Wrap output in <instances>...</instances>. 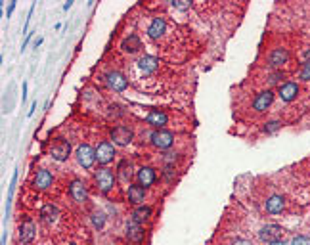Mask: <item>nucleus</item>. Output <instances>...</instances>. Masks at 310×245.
<instances>
[{"label":"nucleus","instance_id":"obj_1","mask_svg":"<svg viewBox=\"0 0 310 245\" xmlns=\"http://www.w3.org/2000/svg\"><path fill=\"white\" fill-rule=\"evenodd\" d=\"M94 182H96L98 190L102 193H109L113 190V186H115V182H117V176H115V172L111 171V169H107V167H102V169H98L94 172Z\"/></svg>","mask_w":310,"mask_h":245},{"label":"nucleus","instance_id":"obj_2","mask_svg":"<svg viewBox=\"0 0 310 245\" xmlns=\"http://www.w3.org/2000/svg\"><path fill=\"white\" fill-rule=\"evenodd\" d=\"M150 142L153 148L161 149V151H169L174 144V134L171 130H165V128H157L150 134Z\"/></svg>","mask_w":310,"mask_h":245},{"label":"nucleus","instance_id":"obj_3","mask_svg":"<svg viewBox=\"0 0 310 245\" xmlns=\"http://www.w3.org/2000/svg\"><path fill=\"white\" fill-rule=\"evenodd\" d=\"M50 155H52L54 161L64 163V161H67L69 159V155H71V144L64 138H56L52 142V146H50Z\"/></svg>","mask_w":310,"mask_h":245},{"label":"nucleus","instance_id":"obj_4","mask_svg":"<svg viewBox=\"0 0 310 245\" xmlns=\"http://www.w3.org/2000/svg\"><path fill=\"white\" fill-rule=\"evenodd\" d=\"M77 155V161H79V165L83 167V169H92V165L96 163V149L92 148V146H88V144H81L75 151Z\"/></svg>","mask_w":310,"mask_h":245},{"label":"nucleus","instance_id":"obj_5","mask_svg":"<svg viewBox=\"0 0 310 245\" xmlns=\"http://www.w3.org/2000/svg\"><path fill=\"white\" fill-rule=\"evenodd\" d=\"M109 136H111L115 146H129L130 142L134 140V130L127 127V125H119V127L111 128Z\"/></svg>","mask_w":310,"mask_h":245},{"label":"nucleus","instance_id":"obj_6","mask_svg":"<svg viewBox=\"0 0 310 245\" xmlns=\"http://www.w3.org/2000/svg\"><path fill=\"white\" fill-rule=\"evenodd\" d=\"M115 159V146L111 144V142H100L96 148V161L98 165H102V167H107L111 161Z\"/></svg>","mask_w":310,"mask_h":245},{"label":"nucleus","instance_id":"obj_7","mask_svg":"<svg viewBox=\"0 0 310 245\" xmlns=\"http://www.w3.org/2000/svg\"><path fill=\"white\" fill-rule=\"evenodd\" d=\"M106 83L109 88H113L115 92H125L129 88V79L119 71H107L106 73Z\"/></svg>","mask_w":310,"mask_h":245},{"label":"nucleus","instance_id":"obj_8","mask_svg":"<svg viewBox=\"0 0 310 245\" xmlns=\"http://www.w3.org/2000/svg\"><path fill=\"white\" fill-rule=\"evenodd\" d=\"M281 226L278 224H266V226H262L260 230H258V239L260 241H264V243H272V241H278L281 239Z\"/></svg>","mask_w":310,"mask_h":245},{"label":"nucleus","instance_id":"obj_9","mask_svg":"<svg viewBox=\"0 0 310 245\" xmlns=\"http://www.w3.org/2000/svg\"><path fill=\"white\" fill-rule=\"evenodd\" d=\"M125 235H127V239L132 241V243H142L144 237H146V232H144L142 224L130 218L129 222H127V226H125Z\"/></svg>","mask_w":310,"mask_h":245},{"label":"nucleus","instance_id":"obj_10","mask_svg":"<svg viewBox=\"0 0 310 245\" xmlns=\"http://www.w3.org/2000/svg\"><path fill=\"white\" fill-rule=\"evenodd\" d=\"M136 180H138L140 186H144L148 190L157 180V171L153 167H140L138 171H136Z\"/></svg>","mask_w":310,"mask_h":245},{"label":"nucleus","instance_id":"obj_11","mask_svg":"<svg viewBox=\"0 0 310 245\" xmlns=\"http://www.w3.org/2000/svg\"><path fill=\"white\" fill-rule=\"evenodd\" d=\"M69 195L73 197L77 203H86L88 201V188L83 180H71L69 184Z\"/></svg>","mask_w":310,"mask_h":245},{"label":"nucleus","instance_id":"obj_12","mask_svg":"<svg viewBox=\"0 0 310 245\" xmlns=\"http://www.w3.org/2000/svg\"><path fill=\"white\" fill-rule=\"evenodd\" d=\"M272 102H274V92L272 90H262L253 100V109L258 111V113H262V111H266L268 107L272 106Z\"/></svg>","mask_w":310,"mask_h":245},{"label":"nucleus","instance_id":"obj_13","mask_svg":"<svg viewBox=\"0 0 310 245\" xmlns=\"http://www.w3.org/2000/svg\"><path fill=\"white\" fill-rule=\"evenodd\" d=\"M35 234H37L35 222H33L29 216H25L23 222L20 224V241L22 243H31L33 239H35Z\"/></svg>","mask_w":310,"mask_h":245},{"label":"nucleus","instance_id":"obj_14","mask_svg":"<svg viewBox=\"0 0 310 245\" xmlns=\"http://www.w3.org/2000/svg\"><path fill=\"white\" fill-rule=\"evenodd\" d=\"M52 182H54L52 172L48 171V169H41V171H37L35 178H33V186H35L37 190L44 192V190H48V188L52 186Z\"/></svg>","mask_w":310,"mask_h":245},{"label":"nucleus","instance_id":"obj_15","mask_svg":"<svg viewBox=\"0 0 310 245\" xmlns=\"http://www.w3.org/2000/svg\"><path fill=\"white\" fill-rule=\"evenodd\" d=\"M167 31V20L165 18H153L148 27V37L151 41H159L161 37Z\"/></svg>","mask_w":310,"mask_h":245},{"label":"nucleus","instance_id":"obj_16","mask_svg":"<svg viewBox=\"0 0 310 245\" xmlns=\"http://www.w3.org/2000/svg\"><path fill=\"white\" fill-rule=\"evenodd\" d=\"M146 121H148V125H151V127L157 130V128H165V125L169 123V115L163 109H150Z\"/></svg>","mask_w":310,"mask_h":245},{"label":"nucleus","instance_id":"obj_17","mask_svg":"<svg viewBox=\"0 0 310 245\" xmlns=\"http://www.w3.org/2000/svg\"><path fill=\"white\" fill-rule=\"evenodd\" d=\"M264 207H266V211L270 214H279L283 209H285V197L283 195H278V193H274V195H270L264 203Z\"/></svg>","mask_w":310,"mask_h":245},{"label":"nucleus","instance_id":"obj_18","mask_svg":"<svg viewBox=\"0 0 310 245\" xmlns=\"http://www.w3.org/2000/svg\"><path fill=\"white\" fill-rule=\"evenodd\" d=\"M159 58L157 56H142L138 60V67L144 71V73H148V75H151V73H155L157 69H159Z\"/></svg>","mask_w":310,"mask_h":245},{"label":"nucleus","instance_id":"obj_19","mask_svg":"<svg viewBox=\"0 0 310 245\" xmlns=\"http://www.w3.org/2000/svg\"><path fill=\"white\" fill-rule=\"evenodd\" d=\"M127 195H129V201L132 205H136V207L144 205V201H146V188L140 186V184H130Z\"/></svg>","mask_w":310,"mask_h":245},{"label":"nucleus","instance_id":"obj_20","mask_svg":"<svg viewBox=\"0 0 310 245\" xmlns=\"http://www.w3.org/2000/svg\"><path fill=\"white\" fill-rule=\"evenodd\" d=\"M278 96L281 98V102H293L295 98L299 96V85L297 83H285L279 86Z\"/></svg>","mask_w":310,"mask_h":245},{"label":"nucleus","instance_id":"obj_21","mask_svg":"<svg viewBox=\"0 0 310 245\" xmlns=\"http://www.w3.org/2000/svg\"><path fill=\"white\" fill-rule=\"evenodd\" d=\"M289 60V52L285 48H274L270 56H268V64L270 67H281L283 64H287Z\"/></svg>","mask_w":310,"mask_h":245},{"label":"nucleus","instance_id":"obj_22","mask_svg":"<svg viewBox=\"0 0 310 245\" xmlns=\"http://www.w3.org/2000/svg\"><path fill=\"white\" fill-rule=\"evenodd\" d=\"M58 216H60V211H58V207L52 205V203H46L43 209H41V220L44 224H54L58 220Z\"/></svg>","mask_w":310,"mask_h":245},{"label":"nucleus","instance_id":"obj_23","mask_svg":"<svg viewBox=\"0 0 310 245\" xmlns=\"http://www.w3.org/2000/svg\"><path fill=\"white\" fill-rule=\"evenodd\" d=\"M121 48H123V52L134 54V52H138L140 48H142V41H140L138 35H129V37L121 43Z\"/></svg>","mask_w":310,"mask_h":245},{"label":"nucleus","instance_id":"obj_24","mask_svg":"<svg viewBox=\"0 0 310 245\" xmlns=\"http://www.w3.org/2000/svg\"><path fill=\"white\" fill-rule=\"evenodd\" d=\"M151 216V207L150 205H138L134 211H132V220H136V222H146L148 218Z\"/></svg>","mask_w":310,"mask_h":245},{"label":"nucleus","instance_id":"obj_25","mask_svg":"<svg viewBox=\"0 0 310 245\" xmlns=\"http://www.w3.org/2000/svg\"><path fill=\"white\" fill-rule=\"evenodd\" d=\"M119 178H121V180L123 182H129L130 180V176H132V167H130V163L127 159H123L121 161V163H119Z\"/></svg>","mask_w":310,"mask_h":245},{"label":"nucleus","instance_id":"obj_26","mask_svg":"<svg viewBox=\"0 0 310 245\" xmlns=\"http://www.w3.org/2000/svg\"><path fill=\"white\" fill-rule=\"evenodd\" d=\"M90 218H92V224H94V228H104V224H106V214L100 213V211H94V213L90 214Z\"/></svg>","mask_w":310,"mask_h":245},{"label":"nucleus","instance_id":"obj_27","mask_svg":"<svg viewBox=\"0 0 310 245\" xmlns=\"http://www.w3.org/2000/svg\"><path fill=\"white\" fill-rule=\"evenodd\" d=\"M281 127H283V123L278 121V119H274V121H268L266 125H264V132H266V134H274V132H278Z\"/></svg>","mask_w":310,"mask_h":245},{"label":"nucleus","instance_id":"obj_28","mask_svg":"<svg viewBox=\"0 0 310 245\" xmlns=\"http://www.w3.org/2000/svg\"><path fill=\"white\" fill-rule=\"evenodd\" d=\"M171 4L180 12H186L192 8V2H190V0H171Z\"/></svg>","mask_w":310,"mask_h":245},{"label":"nucleus","instance_id":"obj_29","mask_svg":"<svg viewBox=\"0 0 310 245\" xmlns=\"http://www.w3.org/2000/svg\"><path fill=\"white\" fill-rule=\"evenodd\" d=\"M163 161H165L167 167H174V163L178 161V153H176V151H167V153L163 155Z\"/></svg>","mask_w":310,"mask_h":245},{"label":"nucleus","instance_id":"obj_30","mask_svg":"<svg viewBox=\"0 0 310 245\" xmlns=\"http://www.w3.org/2000/svg\"><path fill=\"white\" fill-rule=\"evenodd\" d=\"M289 245H310V237L308 235H297V237L291 239Z\"/></svg>","mask_w":310,"mask_h":245},{"label":"nucleus","instance_id":"obj_31","mask_svg":"<svg viewBox=\"0 0 310 245\" xmlns=\"http://www.w3.org/2000/svg\"><path fill=\"white\" fill-rule=\"evenodd\" d=\"M299 77L302 81H310V62H304V64H302V69H300Z\"/></svg>","mask_w":310,"mask_h":245},{"label":"nucleus","instance_id":"obj_32","mask_svg":"<svg viewBox=\"0 0 310 245\" xmlns=\"http://www.w3.org/2000/svg\"><path fill=\"white\" fill-rule=\"evenodd\" d=\"M281 79H283V73H281V71H276V73L270 75L268 83H270V85H278V83H279V81H281Z\"/></svg>","mask_w":310,"mask_h":245},{"label":"nucleus","instance_id":"obj_33","mask_svg":"<svg viewBox=\"0 0 310 245\" xmlns=\"http://www.w3.org/2000/svg\"><path fill=\"white\" fill-rule=\"evenodd\" d=\"M16 184H18V171H14V176H12V182H10V192H8V201L12 199V195H14V190H16Z\"/></svg>","mask_w":310,"mask_h":245},{"label":"nucleus","instance_id":"obj_34","mask_svg":"<svg viewBox=\"0 0 310 245\" xmlns=\"http://www.w3.org/2000/svg\"><path fill=\"white\" fill-rule=\"evenodd\" d=\"M174 174H176L174 167H165V171H163V176H165L167 180H172V178H174Z\"/></svg>","mask_w":310,"mask_h":245},{"label":"nucleus","instance_id":"obj_35","mask_svg":"<svg viewBox=\"0 0 310 245\" xmlns=\"http://www.w3.org/2000/svg\"><path fill=\"white\" fill-rule=\"evenodd\" d=\"M16 10V2H10V6H8V10H6V18H10L12 14Z\"/></svg>","mask_w":310,"mask_h":245},{"label":"nucleus","instance_id":"obj_36","mask_svg":"<svg viewBox=\"0 0 310 245\" xmlns=\"http://www.w3.org/2000/svg\"><path fill=\"white\" fill-rule=\"evenodd\" d=\"M35 109H37V100L31 104V109H29V113H27V117H33V113H35Z\"/></svg>","mask_w":310,"mask_h":245},{"label":"nucleus","instance_id":"obj_37","mask_svg":"<svg viewBox=\"0 0 310 245\" xmlns=\"http://www.w3.org/2000/svg\"><path fill=\"white\" fill-rule=\"evenodd\" d=\"M232 245H251L249 241H245V239H237V241H234Z\"/></svg>","mask_w":310,"mask_h":245},{"label":"nucleus","instance_id":"obj_38","mask_svg":"<svg viewBox=\"0 0 310 245\" xmlns=\"http://www.w3.org/2000/svg\"><path fill=\"white\" fill-rule=\"evenodd\" d=\"M22 98H23V100L27 98V83H23V94H22Z\"/></svg>","mask_w":310,"mask_h":245},{"label":"nucleus","instance_id":"obj_39","mask_svg":"<svg viewBox=\"0 0 310 245\" xmlns=\"http://www.w3.org/2000/svg\"><path fill=\"white\" fill-rule=\"evenodd\" d=\"M71 6H73V2H65V4H64V10L67 12L69 8H71Z\"/></svg>","mask_w":310,"mask_h":245},{"label":"nucleus","instance_id":"obj_40","mask_svg":"<svg viewBox=\"0 0 310 245\" xmlns=\"http://www.w3.org/2000/svg\"><path fill=\"white\" fill-rule=\"evenodd\" d=\"M268 245H287L285 241H281V239H278V241H272V243H268Z\"/></svg>","mask_w":310,"mask_h":245},{"label":"nucleus","instance_id":"obj_41","mask_svg":"<svg viewBox=\"0 0 310 245\" xmlns=\"http://www.w3.org/2000/svg\"><path fill=\"white\" fill-rule=\"evenodd\" d=\"M41 44H43V39H41V37H39V39H37V41H35V48H37V46H41Z\"/></svg>","mask_w":310,"mask_h":245},{"label":"nucleus","instance_id":"obj_42","mask_svg":"<svg viewBox=\"0 0 310 245\" xmlns=\"http://www.w3.org/2000/svg\"><path fill=\"white\" fill-rule=\"evenodd\" d=\"M304 58H306V62H310V48L306 50V52H304Z\"/></svg>","mask_w":310,"mask_h":245},{"label":"nucleus","instance_id":"obj_43","mask_svg":"<svg viewBox=\"0 0 310 245\" xmlns=\"http://www.w3.org/2000/svg\"><path fill=\"white\" fill-rule=\"evenodd\" d=\"M71 245H73V243H71Z\"/></svg>","mask_w":310,"mask_h":245}]
</instances>
